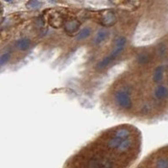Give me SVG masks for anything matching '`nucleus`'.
<instances>
[{
    "instance_id": "f257e3e1",
    "label": "nucleus",
    "mask_w": 168,
    "mask_h": 168,
    "mask_svg": "<svg viewBox=\"0 0 168 168\" xmlns=\"http://www.w3.org/2000/svg\"><path fill=\"white\" fill-rule=\"evenodd\" d=\"M131 130L119 128L117 136L97 139L73 155L64 168H130L140 152V139H128Z\"/></svg>"
},
{
    "instance_id": "f03ea898",
    "label": "nucleus",
    "mask_w": 168,
    "mask_h": 168,
    "mask_svg": "<svg viewBox=\"0 0 168 168\" xmlns=\"http://www.w3.org/2000/svg\"><path fill=\"white\" fill-rule=\"evenodd\" d=\"M150 61V79L156 87L151 91L150 111L155 115L168 114V37L159 42L150 54L140 55Z\"/></svg>"
},
{
    "instance_id": "7ed1b4c3",
    "label": "nucleus",
    "mask_w": 168,
    "mask_h": 168,
    "mask_svg": "<svg viewBox=\"0 0 168 168\" xmlns=\"http://www.w3.org/2000/svg\"><path fill=\"white\" fill-rule=\"evenodd\" d=\"M115 15L114 14L109 11L106 15H104V18H103V20H104V23L105 24H113L115 22Z\"/></svg>"
},
{
    "instance_id": "20e7f679",
    "label": "nucleus",
    "mask_w": 168,
    "mask_h": 168,
    "mask_svg": "<svg viewBox=\"0 0 168 168\" xmlns=\"http://www.w3.org/2000/svg\"><path fill=\"white\" fill-rule=\"evenodd\" d=\"M26 5H27L29 8H36L37 6L40 5V3L38 2V0H30Z\"/></svg>"
},
{
    "instance_id": "39448f33",
    "label": "nucleus",
    "mask_w": 168,
    "mask_h": 168,
    "mask_svg": "<svg viewBox=\"0 0 168 168\" xmlns=\"http://www.w3.org/2000/svg\"><path fill=\"white\" fill-rule=\"evenodd\" d=\"M90 34V30L89 29H83L80 32V38H85Z\"/></svg>"
},
{
    "instance_id": "423d86ee",
    "label": "nucleus",
    "mask_w": 168,
    "mask_h": 168,
    "mask_svg": "<svg viewBox=\"0 0 168 168\" xmlns=\"http://www.w3.org/2000/svg\"><path fill=\"white\" fill-rule=\"evenodd\" d=\"M5 1H6V2H11L12 0H5Z\"/></svg>"
}]
</instances>
